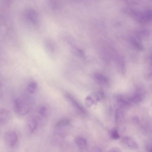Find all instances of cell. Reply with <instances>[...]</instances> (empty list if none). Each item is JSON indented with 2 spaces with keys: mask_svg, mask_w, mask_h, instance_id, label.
<instances>
[{
  "mask_svg": "<svg viewBox=\"0 0 152 152\" xmlns=\"http://www.w3.org/2000/svg\"><path fill=\"white\" fill-rule=\"evenodd\" d=\"M30 100L28 98H17L14 100L13 103L14 110L18 115L23 116L26 115L30 109Z\"/></svg>",
  "mask_w": 152,
  "mask_h": 152,
  "instance_id": "1",
  "label": "cell"
},
{
  "mask_svg": "<svg viewBox=\"0 0 152 152\" xmlns=\"http://www.w3.org/2000/svg\"><path fill=\"white\" fill-rule=\"evenodd\" d=\"M4 139L6 144L8 147L15 146L18 141V137L16 133L12 130L5 132L4 134Z\"/></svg>",
  "mask_w": 152,
  "mask_h": 152,
  "instance_id": "2",
  "label": "cell"
},
{
  "mask_svg": "<svg viewBox=\"0 0 152 152\" xmlns=\"http://www.w3.org/2000/svg\"><path fill=\"white\" fill-rule=\"evenodd\" d=\"M12 118V113L8 110L4 108L0 109V124L3 125L7 124Z\"/></svg>",
  "mask_w": 152,
  "mask_h": 152,
  "instance_id": "3",
  "label": "cell"
},
{
  "mask_svg": "<svg viewBox=\"0 0 152 152\" xmlns=\"http://www.w3.org/2000/svg\"><path fill=\"white\" fill-rule=\"evenodd\" d=\"M39 120L38 117L34 116H31L28 119L27 126L31 132H34L37 129L38 126Z\"/></svg>",
  "mask_w": 152,
  "mask_h": 152,
  "instance_id": "4",
  "label": "cell"
},
{
  "mask_svg": "<svg viewBox=\"0 0 152 152\" xmlns=\"http://www.w3.org/2000/svg\"><path fill=\"white\" fill-rule=\"evenodd\" d=\"M122 141L126 146L131 149H137L139 147L137 142L135 139L131 137H124L122 139Z\"/></svg>",
  "mask_w": 152,
  "mask_h": 152,
  "instance_id": "5",
  "label": "cell"
},
{
  "mask_svg": "<svg viewBox=\"0 0 152 152\" xmlns=\"http://www.w3.org/2000/svg\"><path fill=\"white\" fill-rule=\"evenodd\" d=\"M137 15L139 20L142 22H147L152 20V10H148Z\"/></svg>",
  "mask_w": 152,
  "mask_h": 152,
  "instance_id": "6",
  "label": "cell"
},
{
  "mask_svg": "<svg viewBox=\"0 0 152 152\" xmlns=\"http://www.w3.org/2000/svg\"><path fill=\"white\" fill-rule=\"evenodd\" d=\"M75 142L77 147L81 150L86 149L88 144L86 140L81 137H77L75 139Z\"/></svg>",
  "mask_w": 152,
  "mask_h": 152,
  "instance_id": "7",
  "label": "cell"
},
{
  "mask_svg": "<svg viewBox=\"0 0 152 152\" xmlns=\"http://www.w3.org/2000/svg\"><path fill=\"white\" fill-rule=\"evenodd\" d=\"M144 96L142 91L141 90H139L130 99L132 103L138 104L142 101Z\"/></svg>",
  "mask_w": 152,
  "mask_h": 152,
  "instance_id": "8",
  "label": "cell"
},
{
  "mask_svg": "<svg viewBox=\"0 0 152 152\" xmlns=\"http://www.w3.org/2000/svg\"><path fill=\"white\" fill-rule=\"evenodd\" d=\"M48 109L45 104H42L39 106L37 109V113L38 116H37L40 119V118H45L48 114Z\"/></svg>",
  "mask_w": 152,
  "mask_h": 152,
  "instance_id": "9",
  "label": "cell"
},
{
  "mask_svg": "<svg viewBox=\"0 0 152 152\" xmlns=\"http://www.w3.org/2000/svg\"><path fill=\"white\" fill-rule=\"evenodd\" d=\"M27 15L29 19L34 23L38 21V16L35 11L32 10H29L27 11Z\"/></svg>",
  "mask_w": 152,
  "mask_h": 152,
  "instance_id": "10",
  "label": "cell"
},
{
  "mask_svg": "<svg viewBox=\"0 0 152 152\" xmlns=\"http://www.w3.org/2000/svg\"><path fill=\"white\" fill-rule=\"evenodd\" d=\"M37 87V84L36 82L31 81L27 86V91L29 94H33L36 91Z\"/></svg>",
  "mask_w": 152,
  "mask_h": 152,
  "instance_id": "11",
  "label": "cell"
},
{
  "mask_svg": "<svg viewBox=\"0 0 152 152\" xmlns=\"http://www.w3.org/2000/svg\"><path fill=\"white\" fill-rule=\"evenodd\" d=\"M110 135L112 139L115 140H118L120 138L119 133L116 129H113L110 130Z\"/></svg>",
  "mask_w": 152,
  "mask_h": 152,
  "instance_id": "12",
  "label": "cell"
},
{
  "mask_svg": "<svg viewBox=\"0 0 152 152\" xmlns=\"http://www.w3.org/2000/svg\"><path fill=\"white\" fill-rule=\"evenodd\" d=\"M107 152H122V151L119 148L115 147L110 148Z\"/></svg>",
  "mask_w": 152,
  "mask_h": 152,
  "instance_id": "13",
  "label": "cell"
},
{
  "mask_svg": "<svg viewBox=\"0 0 152 152\" xmlns=\"http://www.w3.org/2000/svg\"><path fill=\"white\" fill-rule=\"evenodd\" d=\"M92 152H102V150L99 148H94Z\"/></svg>",
  "mask_w": 152,
  "mask_h": 152,
  "instance_id": "14",
  "label": "cell"
},
{
  "mask_svg": "<svg viewBox=\"0 0 152 152\" xmlns=\"http://www.w3.org/2000/svg\"><path fill=\"white\" fill-rule=\"evenodd\" d=\"M147 149L148 152H152V145H148V147Z\"/></svg>",
  "mask_w": 152,
  "mask_h": 152,
  "instance_id": "15",
  "label": "cell"
},
{
  "mask_svg": "<svg viewBox=\"0 0 152 152\" xmlns=\"http://www.w3.org/2000/svg\"><path fill=\"white\" fill-rule=\"evenodd\" d=\"M147 77L148 79L152 80V72L148 75Z\"/></svg>",
  "mask_w": 152,
  "mask_h": 152,
  "instance_id": "16",
  "label": "cell"
},
{
  "mask_svg": "<svg viewBox=\"0 0 152 152\" xmlns=\"http://www.w3.org/2000/svg\"><path fill=\"white\" fill-rule=\"evenodd\" d=\"M151 89L152 90V86H151Z\"/></svg>",
  "mask_w": 152,
  "mask_h": 152,
  "instance_id": "17",
  "label": "cell"
}]
</instances>
